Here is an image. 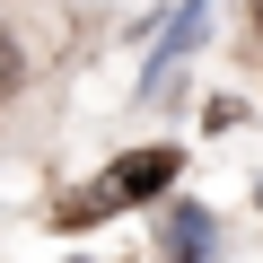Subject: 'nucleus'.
Instances as JSON below:
<instances>
[{
	"instance_id": "1",
	"label": "nucleus",
	"mask_w": 263,
	"mask_h": 263,
	"mask_svg": "<svg viewBox=\"0 0 263 263\" xmlns=\"http://www.w3.org/2000/svg\"><path fill=\"white\" fill-rule=\"evenodd\" d=\"M158 184H176V149H132V158H114L105 167V184L70 211V219H97V211H123V202H149Z\"/></svg>"
},
{
	"instance_id": "2",
	"label": "nucleus",
	"mask_w": 263,
	"mask_h": 263,
	"mask_svg": "<svg viewBox=\"0 0 263 263\" xmlns=\"http://www.w3.org/2000/svg\"><path fill=\"white\" fill-rule=\"evenodd\" d=\"M202 254H211V219L193 202H176L167 211V263H202Z\"/></svg>"
},
{
	"instance_id": "3",
	"label": "nucleus",
	"mask_w": 263,
	"mask_h": 263,
	"mask_svg": "<svg viewBox=\"0 0 263 263\" xmlns=\"http://www.w3.org/2000/svg\"><path fill=\"white\" fill-rule=\"evenodd\" d=\"M193 35H202V0H184V9H176V27H167V62H176ZM167 62H158V70H167Z\"/></svg>"
},
{
	"instance_id": "4",
	"label": "nucleus",
	"mask_w": 263,
	"mask_h": 263,
	"mask_svg": "<svg viewBox=\"0 0 263 263\" xmlns=\"http://www.w3.org/2000/svg\"><path fill=\"white\" fill-rule=\"evenodd\" d=\"M18 70H27V53H18V35H9V18H0V97L18 88Z\"/></svg>"
}]
</instances>
